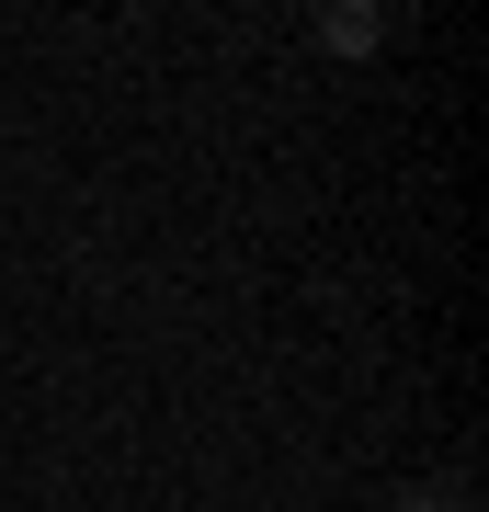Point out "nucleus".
<instances>
[{
	"instance_id": "obj_1",
	"label": "nucleus",
	"mask_w": 489,
	"mask_h": 512,
	"mask_svg": "<svg viewBox=\"0 0 489 512\" xmlns=\"http://www.w3.org/2000/svg\"><path fill=\"white\" fill-rule=\"evenodd\" d=\"M410 512H421V501H410Z\"/></svg>"
}]
</instances>
